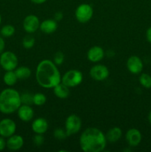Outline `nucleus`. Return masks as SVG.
<instances>
[{
  "instance_id": "obj_14",
  "label": "nucleus",
  "mask_w": 151,
  "mask_h": 152,
  "mask_svg": "<svg viewBox=\"0 0 151 152\" xmlns=\"http://www.w3.org/2000/svg\"><path fill=\"white\" fill-rule=\"evenodd\" d=\"M87 59L92 62H98L105 56V51L99 46H93L87 51Z\"/></svg>"
},
{
  "instance_id": "obj_28",
  "label": "nucleus",
  "mask_w": 151,
  "mask_h": 152,
  "mask_svg": "<svg viewBox=\"0 0 151 152\" xmlns=\"http://www.w3.org/2000/svg\"><path fill=\"white\" fill-rule=\"evenodd\" d=\"M53 135H54V137L56 139L59 140H62L65 139V138L68 137V135H67V134H66V132H65V131H64L63 129H60V128H59V129H56V130L54 131Z\"/></svg>"
},
{
  "instance_id": "obj_31",
  "label": "nucleus",
  "mask_w": 151,
  "mask_h": 152,
  "mask_svg": "<svg viewBox=\"0 0 151 152\" xmlns=\"http://www.w3.org/2000/svg\"><path fill=\"white\" fill-rule=\"evenodd\" d=\"M4 47H5V42H4V40L3 39V38H1L0 37V54H1L2 52H4Z\"/></svg>"
},
{
  "instance_id": "obj_33",
  "label": "nucleus",
  "mask_w": 151,
  "mask_h": 152,
  "mask_svg": "<svg viewBox=\"0 0 151 152\" xmlns=\"http://www.w3.org/2000/svg\"><path fill=\"white\" fill-rule=\"evenodd\" d=\"M146 37L147 41L151 44V27H150L146 32Z\"/></svg>"
},
{
  "instance_id": "obj_12",
  "label": "nucleus",
  "mask_w": 151,
  "mask_h": 152,
  "mask_svg": "<svg viewBox=\"0 0 151 152\" xmlns=\"http://www.w3.org/2000/svg\"><path fill=\"white\" fill-rule=\"evenodd\" d=\"M126 140L130 146H137L142 141V134L138 129H130L126 133Z\"/></svg>"
},
{
  "instance_id": "obj_1",
  "label": "nucleus",
  "mask_w": 151,
  "mask_h": 152,
  "mask_svg": "<svg viewBox=\"0 0 151 152\" xmlns=\"http://www.w3.org/2000/svg\"><path fill=\"white\" fill-rule=\"evenodd\" d=\"M36 78L38 84L44 88H53L62 81L57 66L49 59H44L38 64Z\"/></svg>"
},
{
  "instance_id": "obj_29",
  "label": "nucleus",
  "mask_w": 151,
  "mask_h": 152,
  "mask_svg": "<svg viewBox=\"0 0 151 152\" xmlns=\"http://www.w3.org/2000/svg\"><path fill=\"white\" fill-rule=\"evenodd\" d=\"M33 143L35 144L37 146H40L43 144L44 142V137H43L42 134H36V135L33 137Z\"/></svg>"
},
{
  "instance_id": "obj_27",
  "label": "nucleus",
  "mask_w": 151,
  "mask_h": 152,
  "mask_svg": "<svg viewBox=\"0 0 151 152\" xmlns=\"http://www.w3.org/2000/svg\"><path fill=\"white\" fill-rule=\"evenodd\" d=\"M64 60H65V55L62 52L58 51L55 53L54 57H53V62L56 65H62L63 63Z\"/></svg>"
},
{
  "instance_id": "obj_18",
  "label": "nucleus",
  "mask_w": 151,
  "mask_h": 152,
  "mask_svg": "<svg viewBox=\"0 0 151 152\" xmlns=\"http://www.w3.org/2000/svg\"><path fill=\"white\" fill-rule=\"evenodd\" d=\"M54 94L59 99H66L70 95V90L68 86L61 82L53 88Z\"/></svg>"
},
{
  "instance_id": "obj_10",
  "label": "nucleus",
  "mask_w": 151,
  "mask_h": 152,
  "mask_svg": "<svg viewBox=\"0 0 151 152\" xmlns=\"http://www.w3.org/2000/svg\"><path fill=\"white\" fill-rule=\"evenodd\" d=\"M40 22L38 18L35 15H28L23 21L24 30L28 34H33L39 28Z\"/></svg>"
},
{
  "instance_id": "obj_34",
  "label": "nucleus",
  "mask_w": 151,
  "mask_h": 152,
  "mask_svg": "<svg viewBox=\"0 0 151 152\" xmlns=\"http://www.w3.org/2000/svg\"><path fill=\"white\" fill-rule=\"evenodd\" d=\"M33 3L36 4H43L44 2H45L47 0H30Z\"/></svg>"
},
{
  "instance_id": "obj_8",
  "label": "nucleus",
  "mask_w": 151,
  "mask_h": 152,
  "mask_svg": "<svg viewBox=\"0 0 151 152\" xmlns=\"http://www.w3.org/2000/svg\"><path fill=\"white\" fill-rule=\"evenodd\" d=\"M16 130V125L11 119L5 118L0 121V136L9 137L14 134Z\"/></svg>"
},
{
  "instance_id": "obj_25",
  "label": "nucleus",
  "mask_w": 151,
  "mask_h": 152,
  "mask_svg": "<svg viewBox=\"0 0 151 152\" xmlns=\"http://www.w3.org/2000/svg\"><path fill=\"white\" fill-rule=\"evenodd\" d=\"M35 44V39L31 36H26L22 40V45L25 48L30 49L33 48Z\"/></svg>"
},
{
  "instance_id": "obj_23",
  "label": "nucleus",
  "mask_w": 151,
  "mask_h": 152,
  "mask_svg": "<svg viewBox=\"0 0 151 152\" xmlns=\"http://www.w3.org/2000/svg\"><path fill=\"white\" fill-rule=\"evenodd\" d=\"M139 83L145 88H151V76L147 74H142L139 77Z\"/></svg>"
},
{
  "instance_id": "obj_15",
  "label": "nucleus",
  "mask_w": 151,
  "mask_h": 152,
  "mask_svg": "<svg viewBox=\"0 0 151 152\" xmlns=\"http://www.w3.org/2000/svg\"><path fill=\"white\" fill-rule=\"evenodd\" d=\"M7 147L11 151H17L22 148L24 145V139L20 135L13 134L9 137L7 142Z\"/></svg>"
},
{
  "instance_id": "obj_26",
  "label": "nucleus",
  "mask_w": 151,
  "mask_h": 152,
  "mask_svg": "<svg viewBox=\"0 0 151 152\" xmlns=\"http://www.w3.org/2000/svg\"><path fill=\"white\" fill-rule=\"evenodd\" d=\"M33 95H31L30 94L25 93L22 95H21V101H22V104L24 105H32L33 104Z\"/></svg>"
},
{
  "instance_id": "obj_3",
  "label": "nucleus",
  "mask_w": 151,
  "mask_h": 152,
  "mask_svg": "<svg viewBox=\"0 0 151 152\" xmlns=\"http://www.w3.org/2000/svg\"><path fill=\"white\" fill-rule=\"evenodd\" d=\"M21 105V95L15 89L6 88L0 93V111L3 114H13Z\"/></svg>"
},
{
  "instance_id": "obj_6",
  "label": "nucleus",
  "mask_w": 151,
  "mask_h": 152,
  "mask_svg": "<svg viewBox=\"0 0 151 152\" xmlns=\"http://www.w3.org/2000/svg\"><path fill=\"white\" fill-rule=\"evenodd\" d=\"M93 9L89 4H81L78 6L75 12L77 21L80 23H87L93 17Z\"/></svg>"
},
{
  "instance_id": "obj_4",
  "label": "nucleus",
  "mask_w": 151,
  "mask_h": 152,
  "mask_svg": "<svg viewBox=\"0 0 151 152\" xmlns=\"http://www.w3.org/2000/svg\"><path fill=\"white\" fill-rule=\"evenodd\" d=\"M83 74L78 70L72 69L67 71L62 78V83L68 88H73L81 83Z\"/></svg>"
},
{
  "instance_id": "obj_5",
  "label": "nucleus",
  "mask_w": 151,
  "mask_h": 152,
  "mask_svg": "<svg viewBox=\"0 0 151 152\" xmlns=\"http://www.w3.org/2000/svg\"><path fill=\"white\" fill-rule=\"evenodd\" d=\"M0 65L6 71H14L18 65V58L11 51H4L0 54Z\"/></svg>"
},
{
  "instance_id": "obj_36",
  "label": "nucleus",
  "mask_w": 151,
  "mask_h": 152,
  "mask_svg": "<svg viewBox=\"0 0 151 152\" xmlns=\"http://www.w3.org/2000/svg\"><path fill=\"white\" fill-rule=\"evenodd\" d=\"M1 15H0V25H1Z\"/></svg>"
},
{
  "instance_id": "obj_7",
  "label": "nucleus",
  "mask_w": 151,
  "mask_h": 152,
  "mask_svg": "<svg viewBox=\"0 0 151 152\" xmlns=\"http://www.w3.org/2000/svg\"><path fill=\"white\" fill-rule=\"evenodd\" d=\"M81 127V120L78 116L76 114L68 116L65 121V132L68 137L78 133Z\"/></svg>"
},
{
  "instance_id": "obj_35",
  "label": "nucleus",
  "mask_w": 151,
  "mask_h": 152,
  "mask_svg": "<svg viewBox=\"0 0 151 152\" xmlns=\"http://www.w3.org/2000/svg\"><path fill=\"white\" fill-rule=\"evenodd\" d=\"M148 120H149L150 123L151 124V111L149 113V115H148Z\"/></svg>"
},
{
  "instance_id": "obj_11",
  "label": "nucleus",
  "mask_w": 151,
  "mask_h": 152,
  "mask_svg": "<svg viewBox=\"0 0 151 152\" xmlns=\"http://www.w3.org/2000/svg\"><path fill=\"white\" fill-rule=\"evenodd\" d=\"M127 68L132 74H138L142 72L143 69V62L139 56L133 55L130 56L127 59Z\"/></svg>"
},
{
  "instance_id": "obj_13",
  "label": "nucleus",
  "mask_w": 151,
  "mask_h": 152,
  "mask_svg": "<svg viewBox=\"0 0 151 152\" xmlns=\"http://www.w3.org/2000/svg\"><path fill=\"white\" fill-rule=\"evenodd\" d=\"M17 113L19 118L24 122L30 121L34 116L33 110L29 105H21L18 108Z\"/></svg>"
},
{
  "instance_id": "obj_22",
  "label": "nucleus",
  "mask_w": 151,
  "mask_h": 152,
  "mask_svg": "<svg viewBox=\"0 0 151 152\" xmlns=\"http://www.w3.org/2000/svg\"><path fill=\"white\" fill-rule=\"evenodd\" d=\"M47 101V97L44 94L41 93H36L33 96V102L34 105L37 106H41L43 105Z\"/></svg>"
},
{
  "instance_id": "obj_9",
  "label": "nucleus",
  "mask_w": 151,
  "mask_h": 152,
  "mask_svg": "<svg viewBox=\"0 0 151 152\" xmlns=\"http://www.w3.org/2000/svg\"><path fill=\"white\" fill-rule=\"evenodd\" d=\"M109 70L105 65H96L91 68L90 75L96 81H103L109 77Z\"/></svg>"
},
{
  "instance_id": "obj_24",
  "label": "nucleus",
  "mask_w": 151,
  "mask_h": 152,
  "mask_svg": "<svg viewBox=\"0 0 151 152\" xmlns=\"http://www.w3.org/2000/svg\"><path fill=\"white\" fill-rule=\"evenodd\" d=\"M0 33L4 37H12L15 33V28L11 25H6L1 28Z\"/></svg>"
},
{
  "instance_id": "obj_16",
  "label": "nucleus",
  "mask_w": 151,
  "mask_h": 152,
  "mask_svg": "<svg viewBox=\"0 0 151 152\" xmlns=\"http://www.w3.org/2000/svg\"><path fill=\"white\" fill-rule=\"evenodd\" d=\"M31 128L34 133L43 134L48 129V123L44 118H37L34 120L31 125Z\"/></svg>"
},
{
  "instance_id": "obj_2",
  "label": "nucleus",
  "mask_w": 151,
  "mask_h": 152,
  "mask_svg": "<svg viewBox=\"0 0 151 152\" xmlns=\"http://www.w3.org/2000/svg\"><path fill=\"white\" fill-rule=\"evenodd\" d=\"M79 143L84 152H101L106 146V136L97 128H88L80 136Z\"/></svg>"
},
{
  "instance_id": "obj_32",
  "label": "nucleus",
  "mask_w": 151,
  "mask_h": 152,
  "mask_svg": "<svg viewBox=\"0 0 151 152\" xmlns=\"http://www.w3.org/2000/svg\"><path fill=\"white\" fill-rule=\"evenodd\" d=\"M62 19H63V14H62V12H57V13H56V14H55V20L56 22H59Z\"/></svg>"
},
{
  "instance_id": "obj_21",
  "label": "nucleus",
  "mask_w": 151,
  "mask_h": 152,
  "mask_svg": "<svg viewBox=\"0 0 151 152\" xmlns=\"http://www.w3.org/2000/svg\"><path fill=\"white\" fill-rule=\"evenodd\" d=\"M14 71L19 80H25L29 78L31 75V70L26 66H22L16 68Z\"/></svg>"
},
{
  "instance_id": "obj_19",
  "label": "nucleus",
  "mask_w": 151,
  "mask_h": 152,
  "mask_svg": "<svg viewBox=\"0 0 151 152\" xmlns=\"http://www.w3.org/2000/svg\"><path fill=\"white\" fill-rule=\"evenodd\" d=\"M122 135V132L118 127H113L110 129L106 134L107 140L110 142H115L119 140Z\"/></svg>"
},
{
  "instance_id": "obj_17",
  "label": "nucleus",
  "mask_w": 151,
  "mask_h": 152,
  "mask_svg": "<svg viewBox=\"0 0 151 152\" xmlns=\"http://www.w3.org/2000/svg\"><path fill=\"white\" fill-rule=\"evenodd\" d=\"M57 22L55 19H46L40 24L39 28L44 34H50L57 29Z\"/></svg>"
},
{
  "instance_id": "obj_20",
  "label": "nucleus",
  "mask_w": 151,
  "mask_h": 152,
  "mask_svg": "<svg viewBox=\"0 0 151 152\" xmlns=\"http://www.w3.org/2000/svg\"><path fill=\"white\" fill-rule=\"evenodd\" d=\"M4 83L8 86H13L16 83L18 77L14 71H7L3 77Z\"/></svg>"
},
{
  "instance_id": "obj_30",
  "label": "nucleus",
  "mask_w": 151,
  "mask_h": 152,
  "mask_svg": "<svg viewBox=\"0 0 151 152\" xmlns=\"http://www.w3.org/2000/svg\"><path fill=\"white\" fill-rule=\"evenodd\" d=\"M7 146V142L4 140L3 137H0V151H2L4 149V148Z\"/></svg>"
}]
</instances>
